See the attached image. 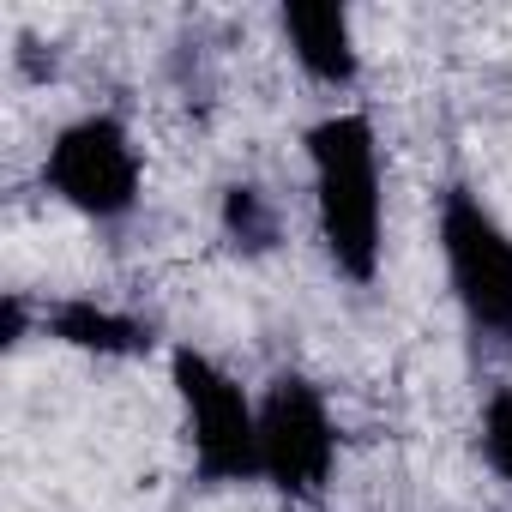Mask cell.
<instances>
[{
    "label": "cell",
    "instance_id": "6da1fadb",
    "mask_svg": "<svg viewBox=\"0 0 512 512\" xmlns=\"http://www.w3.org/2000/svg\"><path fill=\"white\" fill-rule=\"evenodd\" d=\"M308 175H314V217L332 266L350 284H374L380 235H386V193H380V139L368 115H326L308 127Z\"/></svg>",
    "mask_w": 512,
    "mask_h": 512
},
{
    "label": "cell",
    "instance_id": "7a4b0ae2",
    "mask_svg": "<svg viewBox=\"0 0 512 512\" xmlns=\"http://www.w3.org/2000/svg\"><path fill=\"white\" fill-rule=\"evenodd\" d=\"M169 380L187 422V452L205 482H253L260 476V404L241 392L229 368H217L205 350H175Z\"/></svg>",
    "mask_w": 512,
    "mask_h": 512
},
{
    "label": "cell",
    "instance_id": "3957f363",
    "mask_svg": "<svg viewBox=\"0 0 512 512\" xmlns=\"http://www.w3.org/2000/svg\"><path fill=\"white\" fill-rule=\"evenodd\" d=\"M440 260L464 320L512 344V229L464 187L440 205Z\"/></svg>",
    "mask_w": 512,
    "mask_h": 512
},
{
    "label": "cell",
    "instance_id": "277c9868",
    "mask_svg": "<svg viewBox=\"0 0 512 512\" xmlns=\"http://www.w3.org/2000/svg\"><path fill=\"white\" fill-rule=\"evenodd\" d=\"M139 145L133 133L115 121V115H79L67 121L55 139H49V157H43V181L61 205L109 223V217H127L139 205Z\"/></svg>",
    "mask_w": 512,
    "mask_h": 512
},
{
    "label": "cell",
    "instance_id": "5b68a950",
    "mask_svg": "<svg viewBox=\"0 0 512 512\" xmlns=\"http://www.w3.org/2000/svg\"><path fill=\"white\" fill-rule=\"evenodd\" d=\"M338 464V428L314 380L278 374L260 398V482H272L290 500H308L332 482Z\"/></svg>",
    "mask_w": 512,
    "mask_h": 512
},
{
    "label": "cell",
    "instance_id": "8992f818",
    "mask_svg": "<svg viewBox=\"0 0 512 512\" xmlns=\"http://www.w3.org/2000/svg\"><path fill=\"white\" fill-rule=\"evenodd\" d=\"M284 37H290V55L302 61V73L314 85H356L362 73V49H356V25L344 7H332V0H296V7H284Z\"/></svg>",
    "mask_w": 512,
    "mask_h": 512
},
{
    "label": "cell",
    "instance_id": "52a82bcc",
    "mask_svg": "<svg viewBox=\"0 0 512 512\" xmlns=\"http://www.w3.org/2000/svg\"><path fill=\"white\" fill-rule=\"evenodd\" d=\"M49 326H55L61 344H73V350H97V356H127V350L145 344V332H139L127 314L97 308V302H67V308H55Z\"/></svg>",
    "mask_w": 512,
    "mask_h": 512
},
{
    "label": "cell",
    "instance_id": "ba28073f",
    "mask_svg": "<svg viewBox=\"0 0 512 512\" xmlns=\"http://www.w3.org/2000/svg\"><path fill=\"white\" fill-rule=\"evenodd\" d=\"M223 223H229V235L247 241V247H272V241H278V211L266 205L260 187H229V193H223Z\"/></svg>",
    "mask_w": 512,
    "mask_h": 512
},
{
    "label": "cell",
    "instance_id": "9c48e42d",
    "mask_svg": "<svg viewBox=\"0 0 512 512\" xmlns=\"http://www.w3.org/2000/svg\"><path fill=\"white\" fill-rule=\"evenodd\" d=\"M482 458H488L494 476L512 482V386H500L482 404Z\"/></svg>",
    "mask_w": 512,
    "mask_h": 512
}]
</instances>
